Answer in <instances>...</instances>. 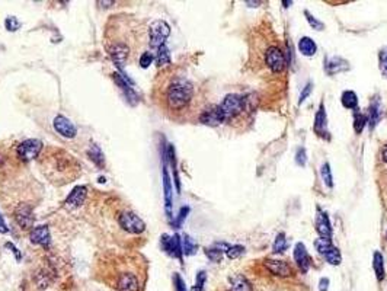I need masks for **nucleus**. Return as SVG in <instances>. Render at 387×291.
Wrapping results in <instances>:
<instances>
[{
	"instance_id": "1",
	"label": "nucleus",
	"mask_w": 387,
	"mask_h": 291,
	"mask_svg": "<svg viewBox=\"0 0 387 291\" xmlns=\"http://www.w3.org/2000/svg\"><path fill=\"white\" fill-rule=\"evenodd\" d=\"M38 163L43 168L45 176L57 185L73 182L82 173V166L77 159L55 147L43 150L38 157Z\"/></svg>"
},
{
	"instance_id": "2",
	"label": "nucleus",
	"mask_w": 387,
	"mask_h": 291,
	"mask_svg": "<svg viewBox=\"0 0 387 291\" xmlns=\"http://www.w3.org/2000/svg\"><path fill=\"white\" fill-rule=\"evenodd\" d=\"M112 285L117 291H143L144 273L140 262L134 259L124 261L115 265V274H112Z\"/></svg>"
},
{
	"instance_id": "3",
	"label": "nucleus",
	"mask_w": 387,
	"mask_h": 291,
	"mask_svg": "<svg viewBox=\"0 0 387 291\" xmlns=\"http://www.w3.org/2000/svg\"><path fill=\"white\" fill-rule=\"evenodd\" d=\"M194 99V86L185 77H175L165 88L163 100L172 112H179L189 107Z\"/></svg>"
},
{
	"instance_id": "4",
	"label": "nucleus",
	"mask_w": 387,
	"mask_h": 291,
	"mask_svg": "<svg viewBox=\"0 0 387 291\" xmlns=\"http://www.w3.org/2000/svg\"><path fill=\"white\" fill-rule=\"evenodd\" d=\"M171 35V27L166 20H162V19H157V20H153L150 25H149V29H147V38H149V46L150 48H160L162 46H165L168 36Z\"/></svg>"
},
{
	"instance_id": "5",
	"label": "nucleus",
	"mask_w": 387,
	"mask_h": 291,
	"mask_svg": "<svg viewBox=\"0 0 387 291\" xmlns=\"http://www.w3.org/2000/svg\"><path fill=\"white\" fill-rule=\"evenodd\" d=\"M223 115H225L226 122L232 121L233 118H236L237 115H240L245 111V107H246V99H245L242 95H237V93H229L226 95L225 99L221 100V103L218 105Z\"/></svg>"
},
{
	"instance_id": "6",
	"label": "nucleus",
	"mask_w": 387,
	"mask_h": 291,
	"mask_svg": "<svg viewBox=\"0 0 387 291\" xmlns=\"http://www.w3.org/2000/svg\"><path fill=\"white\" fill-rule=\"evenodd\" d=\"M43 150H44V144L38 138H27V140H24L22 143H19L15 147L18 159L24 163L31 162L34 159H38Z\"/></svg>"
},
{
	"instance_id": "7",
	"label": "nucleus",
	"mask_w": 387,
	"mask_h": 291,
	"mask_svg": "<svg viewBox=\"0 0 387 291\" xmlns=\"http://www.w3.org/2000/svg\"><path fill=\"white\" fill-rule=\"evenodd\" d=\"M118 224L123 230H126L127 233L131 235H141L146 230V223L143 221V218L138 217L135 213L130 211V210H124L118 214Z\"/></svg>"
},
{
	"instance_id": "8",
	"label": "nucleus",
	"mask_w": 387,
	"mask_h": 291,
	"mask_svg": "<svg viewBox=\"0 0 387 291\" xmlns=\"http://www.w3.org/2000/svg\"><path fill=\"white\" fill-rule=\"evenodd\" d=\"M13 218L18 223V226L24 230H29L34 227V211L32 205L27 202H21L13 210Z\"/></svg>"
},
{
	"instance_id": "9",
	"label": "nucleus",
	"mask_w": 387,
	"mask_h": 291,
	"mask_svg": "<svg viewBox=\"0 0 387 291\" xmlns=\"http://www.w3.org/2000/svg\"><path fill=\"white\" fill-rule=\"evenodd\" d=\"M265 63L271 69V72L281 73L286 69V57L284 53L279 50L278 47L272 46L267 50L265 53Z\"/></svg>"
},
{
	"instance_id": "10",
	"label": "nucleus",
	"mask_w": 387,
	"mask_h": 291,
	"mask_svg": "<svg viewBox=\"0 0 387 291\" xmlns=\"http://www.w3.org/2000/svg\"><path fill=\"white\" fill-rule=\"evenodd\" d=\"M199 122L204 126H208V127H217V126H221L223 122H226V119L220 107L214 105V107H210L201 112Z\"/></svg>"
},
{
	"instance_id": "11",
	"label": "nucleus",
	"mask_w": 387,
	"mask_h": 291,
	"mask_svg": "<svg viewBox=\"0 0 387 291\" xmlns=\"http://www.w3.org/2000/svg\"><path fill=\"white\" fill-rule=\"evenodd\" d=\"M162 247L163 251L168 255H171L173 258H178L179 261H182V239L179 235H163L162 236Z\"/></svg>"
},
{
	"instance_id": "12",
	"label": "nucleus",
	"mask_w": 387,
	"mask_h": 291,
	"mask_svg": "<svg viewBox=\"0 0 387 291\" xmlns=\"http://www.w3.org/2000/svg\"><path fill=\"white\" fill-rule=\"evenodd\" d=\"M53 126H54V130L57 131V134H60L64 138H74L77 136V128L73 124L70 119L64 115H57L53 121Z\"/></svg>"
},
{
	"instance_id": "13",
	"label": "nucleus",
	"mask_w": 387,
	"mask_h": 291,
	"mask_svg": "<svg viewBox=\"0 0 387 291\" xmlns=\"http://www.w3.org/2000/svg\"><path fill=\"white\" fill-rule=\"evenodd\" d=\"M293 258H294V262L297 265L298 271L301 274H307L309 269H310V265H312V259H310V255L307 252V247L301 242H298L297 245L294 246V251H293Z\"/></svg>"
},
{
	"instance_id": "14",
	"label": "nucleus",
	"mask_w": 387,
	"mask_h": 291,
	"mask_svg": "<svg viewBox=\"0 0 387 291\" xmlns=\"http://www.w3.org/2000/svg\"><path fill=\"white\" fill-rule=\"evenodd\" d=\"M313 130L317 136L324 140H329V131H328V117H326V109H324V103L320 102L319 109L315 115V124H313Z\"/></svg>"
},
{
	"instance_id": "15",
	"label": "nucleus",
	"mask_w": 387,
	"mask_h": 291,
	"mask_svg": "<svg viewBox=\"0 0 387 291\" xmlns=\"http://www.w3.org/2000/svg\"><path fill=\"white\" fill-rule=\"evenodd\" d=\"M316 230L320 237H332V223L328 213L320 207L316 209Z\"/></svg>"
},
{
	"instance_id": "16",
	"label": "nucleus",
	"mask_w": 387,
	"mask_h": 291,
	"mask_svg": "<svg viewBox=\"0 0 387 291\" xmlns=\"http://www.w3.org/2000/svg\"><path fill=\"white\" fill-rule=\"evenodd\" d=\"M265 268L270 271L271 274L277 275V277H282V278H287V277H291L293 275V269L291 266L282 261V259H267L265 262Z\"/></svg>"
},
{
	"instance_id": "17",
	"label": "nucleus",
	"mask_w": 387,
	"mask_h": 291,
	"mask_svg": "<svg viewBox=\"0 0 387 291\" xmlns=\"http://www.w3.org/2000/svg\"><path fill=\"white\" fill-rule=\"evenodd\" d=\"M86 197H88V188L85 185H79V186L73 188V191L69 194L64 205H66V209L69 210L79 209L82 204L85 202Z\"/></svg>"
},
{
	"instance_id": "18",
	"label": "nucleus",
	"mask_w": 387,
	"mask_h": 291,
	"mask_svg": "<svg viewBox=\"0 0 387 291\" xmlns=\"http://www.w3.org/2000/svg\"><path fill=\"white\" fill-rule=\"evenodd\" d=\"M29 239L34 245H39L43 247H50V243H51V235H50V230H48V226H36L31 230V235H29Z\"/></svg>"
},
{
	"instance_id": "19",
	"label": "nucleus",
	"mask_w": 387,
	"mask_h": 291,
	"mask_svg": "<svg viewBox=\"0 0 387 291\" xmlns=\"http://www.w3.org/2000/svg\"><path fill=\"white\" fill-rule=\"evenodd\" d=\"M347 70H350V63L341 57L326 58V61H324V72L329 76H335L338 73L347 72Z\"/></svg>"
},
{
	"instance_id": "20",
	"label": "nucleus",
	"mask_w": 387,
	"mask_h": 291,
	"mask_svg": "<svg viewBox=\"0 0 387 291\" xmlns=\"http://www.w3.org/2000/svg\"><path fill=\"white\" fill-rule=\"evenodd\" d=\"M163 191H165V211L168 218H172V183L168 168H163Z\"/></svg>"
},
{
	"instance_id": "21",
	"label": "nucleus",
	"mask_w": 387,
	"mask_h": 291,
	"mask_svg": "<svg viewBox=\"0 0 387 291\" xmlns=\"http://www.w3.org/2000/svg\"><path fill=\"white\" fill-rule=\"evenodd\" d=\"M229 291H252V284L242 274H236L229 280Z\"/></svg>"
},
{
	"instance_id": "22",
	"label": "nucleus",
	"mask_w": 387,
	"mask_h": 291,
	"mask_svg": "<svg viewBox=\"0 0 387 291\" xmlns=\"http://www.w3.org/2000/svg\"><path fill=\"white\" fill-rule=\"evenodd\" d=\"M230 246L225 243V242H217L213 246H210V247H206V255H207V258L210 261H213V262H220L221 261V258H223V255L227 252V249H229Z\"/></svg>"
},
{
	"instance_id": "23",
	"label": "nucleus",
	"mask_w": 387,
	"mask_h": 291,
	"mask_svg": "<svg viewBox=\"0 0 387 291\" xmlns=\"http://www.w3.org/2000/svg\"><path fill=\"white\" fill-rule=\"evenodd\" d=\"M298 51L304 57H313L317 53V44L315 43L313 38L310 36H303L298 41Z\"/></svg>"
},
{
	"instance_id": "24",
	"label": "nucleus",
	"mask_w": 387,
	"mask_h": 291,
	"mask_svg": "<svg viewBox=\"0 0 387 291\" xmlns=\"http://www.w3.org/2000/svg\"><path fill=\"white\" fill-rule=\"evenodd\" d=\"M373 269H374V274H376V277H377V280L380 282L386 278L384 258H383V255L380 254L378 251H376V252L373 254Z\"/></svg>"
},
{
	"instance_id": "25",
	"label": "nucleus",
	"mask_w": 387,
	"mask_h": 291,
	"mask_svg": "<svg viewBox=\"0 0 387 291\" xmlns=\"http://www.w3.org/2000/svg\"><path fill=\"white\" fill-rule=\"evenodd\" d=\"M114 80H115L118 86L121 88V91L126 93L127 99L130 100V102H131V103L134 105L135 102H137V95H135L134 89H133V88H130V85L127 83L126 79H123V77H121V76H119L118 73H115V74H114Z\"/></svg>"
},
{
	"instance_id": "26",
	"label": "nucleus",
	"mask_w": 387,
	"mask_h": 291,
	"mask_svg": "<svg viewBox=\"0 0 387 291\" xmlns=\"http://www.w3.org/2000/svg\"><path fill=\"white\" fill-rule=\"evenodd\" d=\"M35 284L38 288H41V290H44V288H48L50 287V284L53 282V274L51 271H48V269H39V271H36L35 274Z\"/></svg>"
},
{
	"instance_id": "27",
	"label": "nucleus",
	"mask_w": 387,
	"mask_h": 291,
	"mask_svg": "<svg viewBox=\"0 0 387 291\" xmlns=\"http://www.w3.org/2000/svg\"><path fill=\"white\" fill-rule=\"evenodd\" d=\"M88 156L89 159L96 164L98 168H104L105 166V156L102 153L100 147L98 144H90L88 149Z\"/></svg>"
},
{
	"instance_id": "28",
	"label": "nucleus",
	"mask_w": 387,
	"mask_h": 291,
	"mask_svg": "<svg viewBox=\"0 0 387 291\" xmlns=\"http://www.w3.org/2000/svg\"><path fill=\"white\" fill-rule=\"evenodd\" d=\"M341 103H342L343 108L347 109H358V96L354 91H345L341 95Z\"/></svg>"
},
{
	"instance_id": "29",
	"label": "nucleus",
	"mask_w": 387,
	"mask_h": 291,
	"mask_svg": "<svg viewBox=\"0 0 387 291\" xmlns=\"http://www.w3.org/2000/svg\"><path fill=\"white\" fill-rule=\"evenodd\" d=\"M154 61L157 64V67H165V66L171 64V53H169V48L166 47V44L156 50Z\"/></svg>"
},
{
	"instance_id": "30",
	"label": "nucleus",
	"mask_w": 387,
	"mask_h": 291,
	"mask_svg": "<svg viewBox=\"0 0 387 291\" xmlns=\"http://www.w3.org/2000/svg\"><path fill=\"white\" fill-rule=\"evenodd\" d=\"M324 258V261L328 262V264H331V265H339L341 262H342V255H341V251L336 247V246H331L326 252H324L323 255H322Z\"/></svg>"
},
{
	"instance_id": "31",
	"label": "nucleus",
	"mask_w": 387,
	"mask_h": 291,
	"mask_svg": "<svg viewBox=\"0 0 387 291\" xmlns=\"http://www.w3.org/2000/svg\"><path fill=\"white\" fill-rule=\"evenodd\" d=\"M367 115H364L362 112H360L358 109L354 111V119H352V127H354V131L355 134H361L364 131V128L367 126Z\"/></svg>"
},
{
	"instance_id": "32",
	"label": "nucleus",
	"mask_w": 387,
	"mask_h": 291,
	"mask_svg": "<svg viewBox=\"0 0 387 291\" xmlns=\"http://www.w3.org/2000/svg\"><path fill=\"white\" fill-rule=\"evenodd\" d=\"M378 119H380V103H378V100H373L369 108V115H367V121H369L371 130L376 127Z\"/></svg>"
},
{
	"instance_id": "33",
	"label": "nucleus",
	"mask_w": 387,
	"mask_h": 291,
	"mask_svg": "<svg viewBox=\"0 0 387 291\" xmlns=\"http://www.w3.org/2000/svg\"><path fill=\"white\" fill-rule=\"evenodd\" d=\"M197 249H198V245H197V242L192 237L188 236V235H185V236L182 237V252H184V255L191 256V255H194L197 252Z\"/></svg>"
},
{
	"instance_id": "34",
	"label": "nucleus",
	"mask_w": 387,
	"mask_h": 291,
	"mask_svg": "<svg viewBox=\"0 0 387 291\" xmlns=\"http://www.w3.org/2000/svg\"><path fill=\"white\" fill-rule=\"evenodd\" d=\"M288 249V240L286 239V235L284 233H278L275 240H274V245H272V251L275 254H284Z\"/></svg>"
},
{
	"instance_id": "35",
	"label": "nucleus",
	"mask_w": 387,
	"mask_h": 291,
	"mask_svg": "<svg viewBox=\"0 0 387 291\" xmlns=\"http://www.w3.org/2000/svg\"><path fill=\"white\" fill-rule=\"evenodd\" d=\"M320 175H322V178H323L324 185H326L328 188H332L333 176H332V171H331V164H329V162H324V163L322 164V168H320Z\"/></svg>"
},
{
	"instance_id": "36",
	"label": "nucleus",
	"mask_w": 387,
	"mask_h": 291,
	"mask_svg": "<svg viewBox=\"0 0 387 291\" xmlns=\"http://www.w3.org/2000/svg\"><path fill=\"white\" fill-rule=\"evenodd\" d=\"M332 246V240H331V237H319V239H316L315 240V247L316 251L319 252L320 255H323L329 247Z\"/></svg>"
},
{
	"instance_id": "37",
	"label": "nucleus",
	"mask_w": 387,
	"mask_h": 291,
	"mask_svg": "<svg viewBox=\"0 0 387 291\" xmlns=\"http://www.w3.org/2000/svg\"><path fill=\"white\" fill-rule=\"evenodd\" d=\"M378 67H380V72L383 73V76L387 77V47H383L378 51Z\"/></svg>"
},
{
	"instance_id": "38",
	"label": "nucleus",
	"mask_w": 387,
	"mask_h": 291,
	"mask_svg": "<svg viewBox=\"0 0 387 291\" xmlns=\"http://www.w3.org/2000/svg\"><path fill=\"white\" fill-rule=\"evenodd\" d=\"M304 16H306L307 22H309V25L316 29V31H323L324 29V24L322 20H319L317 18H315L309 10H304Z\"/></svg>"
},
{
	"instance_id": "39",
	"label": "nucleus",
	"mask_w": 387,
	"mask_h": 291,
	"mask_svg": "<svg viewBox=\"0 0 387 291\" xmlns=\"http://www.w3.org/2000/svg\"><path fill=\"white\" fill-rule=\"evenodd\" d=\"M153 53H150V51H143V53L140 54V57H138V64H140L141 69H147V67H150V64L153 63Z\"/></svg>"
},
{
	"instance_id": "40",
	"label": "nucleus",
	"mask_w": 387,
	"mask_h": 291,
	"mask_svg": "<svg viewBox=\"0 0 387 291\" xmlns=\"http://www.w3.org/2000/svg\"><path fill=\"white\" fill-rule=\"evenodd\" d=\"M243 254H245V246H242V245L230 246V247L227 249V252H226V255H227V258H229V259H237V258H240Z\"/></svg>"
},
{
	"instance_id": "41",
	"label": "nucleus",
	"mask_w": 387,
	"mask_h": 291,
	"mask_svg": "<svg viewBox=\"0 0 387 291\" xmlns=\"http://www.w3.org/2000/svg\"><path fill=\"white\" fill-rule=\"evenodd\" d=\"M206 281H207V274H206V271H199V273L197 274L195 285H192L191 291H204Z\"/></svg>"
},
{
	"instance_id": "42",
	"label": "nucleus",
	"mask_w": 387,
	"mask_h": 291,
	"mask_svg": "<svg viewBox=\"0 0 387 291\" xmlns=\"http://www.w3.org/2000/svg\"><path fill=\"white\" fill-rule=\"evenodd\" d=\"M5 27L10 32H15V31H18L19 28H21V22H19L16 16H8L6 20H5Z\"/></svg>"
},
{
	"instance_id": "43",
	"label": "nucleus",
	"mask_w": 387,
	"mask_h": 291,
	"mask_svg": "<svg viewBox=\"0 0 387 291\" xmlns=\"http://www.w3.org/2000/svg\"><path fill=\"white\" fill-rule=\"evenodd\" d=\"M296 163L298 166H306L307 163V152L306 149H303V147H300L297 150V153H296Z\"/></svg>"
},
{
	"instance_id": "44",
	"label": "nucleus",
	"mask_w": 387,
	"mask_h": 291,
	"mask_svg": "<svg viewBox=\"0 0 387 291\" xmlns=\"http://www.w3.org/2000/svg\"><path fill=\"white\" fill-rule=\"evenodd\" d=\"M189 213V207H182L179 210V214H178V218L175 220V227H180L182 226V223H184V220L187 218Z\"/></svg>"
},
{
	"instance_id": "45",
	"label": "nucleus",
	"mask_w": 387,
	"mask_h": 291,
	"mask_svg": "<svg viewBox=\"0 0 387 291\" xmlns=\"http://www.w3.org/2000/svg\"><path fill=\"white\" fill-rule=\"evenodd\" d=\"M173 282H175V288L176 291H188L187 290V285H185V281L182 280L179 274H175L173 275Z\"/></svg>"
},
{
	"instance_id": "46",
	"label": "nucleus",
	"mask_w": 387,
	"mask_h": 291,
	"mask_svg": "<svg viewBox=\"0 0 387 291\" xmlns=\"http://www.w3.org/2000/svg\"><path fill=\"white\" fill-rule=\"evenodd\" d=\"M312 89H313V85L312 83H307V86L301 91V95H300V99H298V103H303L304 100L309 98V95L312 93Z\"/></svg>"
},
{
	"instance_id": "47",
	"label": "nucleus",
	"mask_w": 387,
	"mask_h": 291,
	"mask_svg": "<svg viewBox=\"0 0 387 291\" xmlns=\"http://www.w3.org/2000/svg\"><path fill=\"white\" fill-rule=\"evenodd\" d=\"M329 288V280L328 278H322L319 281V291H328Z\"/></svg>"
},
{
	"instance_id": "48",
	"label": "nucleus",
	"mask_w": 387,
	"mask_h": 291,
	"mask_svg": "<svg viewBox=\"0 0 387 291\" xmlns=\"http://www.w3.org/2000/svg\"><path fill=\"white\" fill-rule=\"evenodd\" d=\"M9 232V228H8V226H6V223H5V220H3V217H2V214H0V233H8Z\"/></svg>"
},
{
	"instance_id": "49",
	"label": "nucleus",
	"mask_w": 387,
	"mask_h": 291,
	"mask_svg": "<svg viewBox=\"0 0 387 291\" xmlns=\"http://www.w3.org/2000/svg\"><path fill=\"white\" fill-rule=\"evenodd\" d=\"M6 247H10V249H12V252L16 255V259H18V261L21 259V254H19V251L15 247V246L12 245V243H6Z\"/></svg>"
},
{
	"instance_id": "50",
	"label": "nucleus",
	"mask_w": 387,
	"mask_h": 291,
	"mask_svg": "<svg viewBox=\"0 0 387 291\" xmlns=\"http://www.w3.org/2000/svg\"><path fill=\"white\" fill-rule=\"evenodd\" d=\"M381 159H383L384 163H387V146L383 149V152H381Z\"/></svg>"
},
{
	"instance_id": "51",
	"label": "nucleus",
	"mask_w": 387,
	"mask_h": 291,
	"mask_svg": "<svg viewBox=\"0 0 387 291\" xmlns=\"http://www.w3.org/2000/svg\"><path fill=\"white\" fill-rule=\"evenodd\" d=\"M282 5H284V8H288L290 5H293V2H282Z\"/></svg>"
},
{
	"instance_id": "52",
	"label": "nucleus",
	"mask_w": 387,
	"mask_h": 291,
	"mask_svg": "<svg viewBox=\"0 0 387 291\" xmlns=\"http://www.w3.org/2000/svg\"><path fill=\"white\" fill-rule=\"evenodd\" d=\"M386 237H387V233H386Z\"/></svg>"
}]
</instances>
